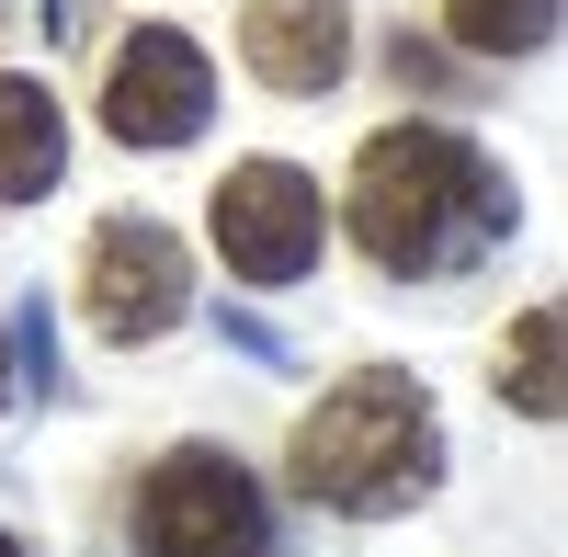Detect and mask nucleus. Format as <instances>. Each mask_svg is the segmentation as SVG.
Instances as JSON below:
<instances>
[{"label":"nucleus","mask_w":568,"mask_h":557,"mask_svg":"<svg viewBox=\"0 0 568 557\" xmlns=\"http://www.w3.org/2000/svg\"><path fill=\"white\" fill-rule=\"evenodd\" d=\"M342 216H353V251L375 273L420 285V273L478 262L511 227V182H500L489 149H466L455 125H387V136H364Z\"/></svg>","instance_id":"1"},{"label":"nucleus","mask_w":568,"mask_h":557,"mask_svg":"<svg viewBox=\"0 0 568 557\" xmlns=\"http://www.w3.org/2000/svg\"><path fill=\"white\" fill-rule=\"evenodd\" d=\"M284 478H296V500H318V513H342V524H387V513H409V500H433L444 422H433V398H420V376H398V364L342 376L296 422Z\"/></svg>","instance_id":"2"},{"label":"nucleus","mask_w":568,"mask_h":557,"mask_svg":"<svg viewBox=\"0 0 568 557\" xmlns=\"http://www.w3.org/2000/svg\"><path fill=\"white\" fill-rule=\"evenodd\" d=\"M136 557H273V500L227 444H171L125 500Z\"/></svg>","instance_id":"3"},{"label":"nucleus","mask_w":568,"mask_h":557,"mask_svg":"<svg viewBox=\"0 0 568 557\" xmlns=\"http://www.w3.org/2000/svg\"><path fill=\"white\" fill-rule=\"evenodd\" d=\"M80 307H91L103 342H160L194 307V251L160 216H103L91 227V262H80Z\"/></svg>","instance_id":"4"},{"label":"nucleus","mask_w":568,"mask_h":557,"mask_svg":"<svg viewBox=\"0 0 568 557\" xmlns=\"http://www.w3.org/2000/svg\"><path fill=\"white\" fill-rule=\"evenodd\" d=\"M205 114H216L205 45L182 34V23H136L114 45V69H103V125L125 136V149H194Z\"/></svg>","instance_id":"5"},{"label":"nucleus","mask_w":568,"mask_h":557,"mask_svg":"<svg viewBox=\"0 0 568 557\" xmlns=\"http://www.w3.org/2000/svg\"><path fill=\"white\" fill-rule=\"evenodd\" d=\"M318 240H329V205L296 160H240L216 182V251L240 285H296L318 262Z\"/></svg>","instance_id":"6"},{"label":"nucleus","mask_w":568,"mask_h":557,"mask_svg":"<svg viewBox=\"0 0 568 557\" xmlns=\"http://www.w3.org/2000/svg\"><path fill=\"white\" fill-rule=\"evenodd\" d=\"M240 69L262 91H329L353 69V12L342 0H240Z\"/></svg>","instance_id":"7"},{"label":"nucleus","mask_w":568,"mask_h":557,"mask_svg":"<svg viewBox=\"0 0 568 557\" xmlns=\"http://www.w3.org/2000/svg\"><path fill=\"white\" fill-rule=\"evenodd\" d=\"M58 171H69L58 91H34V80H0V205H34Z\"/></svg>","instance_id":"8"},{"label":"nucleus","mask_w":568,"mask_h":557,"mask_svg":"<svg viewBox=\"0 0 568 557\" xmlns=\"http://www.w3.org/2000/svg\"><path fill=\"white\" fill-rule=\"evenodd\" d=\"M444 34L466 58H535L557 34V0H444Z\"/></svg>","instance_id":"9"},{"label":"nucleus","mask_w":568,"mask_h":557,"mask_svg":"<svg viewBox=\"0 0 568 557\" xmlns=\"http://www.w3.org/2000/svg\"><path fill=\"white\" fill-rule=\"evenodd\" d=\"M500 398L524 409V422H557V307H524V331L500 342Z\"/></svg>","instance_id":"10"},{"label":"nucleus","mask_w":568,"mask_h":557,"mask_svg":"<svg viewBox=\"0 0 568 557\" xmlns=\"http://www.w3.org/2000/svg\"><path fill=\"white\" fill-rule=\"evenodd\" d=\"M0 409H12V342H0Z\"/></svg>","instance_id":"11"},{"label":"nucleus","mask_w":568,"mask_h":557,"mask_svg":"<svg viewBox=\"0 0 568 557\" xmlns=\"http://www.w3.org/2000/svg\"><path fill=\"white\" fill-rule=\"evenodd\" d=\"M0 557H23V535H12V524H0Z\"/></svg>","instance_id":"12"}]
</instances>
